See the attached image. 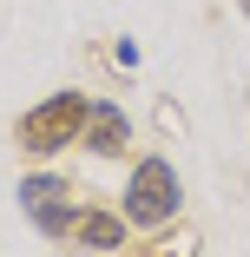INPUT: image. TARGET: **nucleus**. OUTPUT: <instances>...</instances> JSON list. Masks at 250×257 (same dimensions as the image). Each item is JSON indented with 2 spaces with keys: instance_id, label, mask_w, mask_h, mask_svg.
<instances>
[{
  "instance_id": "obj_6",
  "label": "nucleus",
  "mask_w": 250,
  "mask_h": 257,
  "mask_svg": "<svg viewBox=\"0 0 250 257\" xmlns=\"http://www.w3.org/2000/svg\"><path fill=\"white\" fill-rule=\"evenodd\" d=\"M132 257H197V231H171V237H152L145 250H132Z\"/></svg>"
},
{
  "instance_id": "obj_1",
  "label": "nucleus",
  "mask_w": 250,
  "mask_h": 257,
  "mask_svg": "<svg viewBox=\"0 0 250 257\" xmlns=\"http://www.w3.org/2000/svg\"><path fill=\"white\" fill-rule=\"evenodd\" d=\"M86 112H92L86 92H53V99H40V106L20 119V145H27V152H66V145H79Z\"/></svg>"
},
{
  "instance_id": "obj_2",
  "label": "nucleus",
  "mask_w": 250,
  "mask_h": 257,
  "mask_svg": "<svg viewBox=\"0 0 250 257\" xmlns=\"http://www.w3.org/2000/svg\"><path fill=\"white\" fill-rule=\"evenodd\" d=\"M178 218V172L165 159H138L125 178V224H165Z\"/></svg>"
},
{
  "instance_id": "obj_7",
  "label": "nucleus",
  "mask_w": 250,
  "mask_h": 257,
  "mask_svg": "<svg viewBox=\"0 0 250 257\" xmlns=\"http://www.w3.org/2000/svg\"><path fill=\"white\" fill-rule=\"evenodd\" d=\"M237 7H243V14H250V0H237Z\"/></svg>"
},
{
  "instance_id": "obj_4",
  "label": "nucleus",
  "mask_w": 250,
  "mask_h": 257,
  "mask_svg": "<svg viewBox=\"0 0 250 257\" xmlns=\"http://www.w3.org/2000/svg\"><path fill=\"white\" fill-rule=\"evenodd\" d=\"M79 145H86V152H99V159H119V152L132 145L125 112H119V106H92V112H86V132H79Z\"/></svg>"
},
{
  "instance_id": "obj_5",
  "label": "nucleus",
  "mask_w": 250,
  "mask_h": 257,
  "mask_svg": "<svg viewBox=\"0 0 250 257\" xmlns=\"http://www.w3.org/2000/svg\"><path fill=\"white\" fill-rule=\"evenodd\" d=\"M66 237H73L79 250H125V218H112V211H79Z\"/></svg>"
},
{
  "instance_id": "obj_3",
  "label": "nucleus",
  "mask_w": 250,
  "mask_h": 257,
  "mask_svg": "<svg viewBox=\"0 0 250 257\" xmlns=\"http://www.w3.org/2000/svg\"><path fill=\"white\" fill-rule=\"evenodd\" d=\"M20 204H27V211H33V224L46 231V237H66L73 231V185L66 178H27L20 185Z\"/></svg>"
}]
</instances>
